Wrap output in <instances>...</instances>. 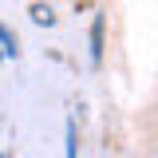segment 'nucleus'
<instances>
[{
    "label": "nucleus",
    "mask_w": 158,
    "mask_h": 158,
    "mask_svg": "<svg viewBox=\"0 0 158 158\" xmlns=\"http://www.w3.org/2000/svg\"><path fill=\"white\" fill-rule=\"evenodd\" d=\"M103 28H107V24H103V16L91 20V67H99V63H103Z\"/></svg>",
    "instance_id": "1"
},
{
    "label": "nucleus",
    "mask_w": 158,
    "mask_h": 158,
    "mask_svg": "<svg viewBox=\"0 0 158 158\" xmlns=\"http://www.w3.org/2000/svg\"><path fill=\"white\" fill-rule=\"evenodd\" d=\"M0 56H4V59H16V56H20V44H16V36H12V32H8L4 24H0Z\"/></svg>",
    "instance_id": "2"
},
{
    "label": "nucleus",
    "mask_w": 158,
    "mask_h": 158,
    "mask_svg": "<svg viewBox=\"0 0 158 158\" xmlns=\"http://www.w3.org/2000/svg\"><path fill=\"white\" fill-rule=\"evenodd\" d=\"M28 16L36 20V24H52V20H56V16H52V8H48V4H32V12H28Z\"/></svg>",
    "instance_id": "3"
},
{
    "label": "nucleus",
    "mask_w": 158,
    "mask_h": 158,
    "mask_svg": "<svg viewBox=\"0 0 158 158\" xmlns=\"http://www.w3.org/2000/svg\"><path fill=\"white\" fill-rule=\"evenodd\" d=\"M67 158H79V150H75V123H67Z\"/></svg>",
    "instance_id": "4"
},
{
    "label": "nucleus",
    "mask_w": 158,
    "mask_h": 158,
    "mask_svg": "<svg viewBox=\"0 0 158 158\" xmlns=\"http://www.w3.org/2000/svg\"><path fill=\"white\" fill-rule=\"evenodd\" d=\"M0 158H4V154H0Z\"/></svg>",
    "instance_id": "5"
}]
</instances>
